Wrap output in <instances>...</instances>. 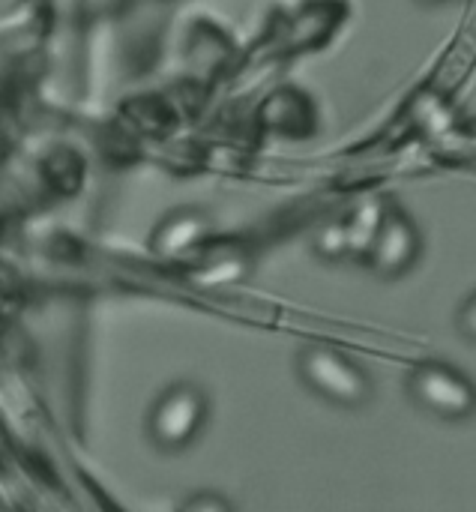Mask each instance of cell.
Segmentation results:
<instances>
[{"label": "cell", "mask_w": 476, "mask_h": 512, "mask_svg": "<svg viewBox=\"0 0 476 512\" xmlns=\"http://www.w3.org/2000/svg\"><path fill=\"white\" fill-rule=\"evenodd\" d=\"M207 420H210V396L198 384L180 381L156 396V402L147 411L144 432L159 453L177 456L201 438Z\"/></svg>", "instance_id": "obj_1"}, {"label": "cell", "mask_w": 476, "mask_h": 512, "mask_svg": "<svg viewBox=\"0 0 476 512\" xmlns=\"http://www.w3.org/2000/svg\"><path fill=\"white\" fill-rule=\"evenodd\" d=\"M297 375L318 399L348 411L366 408L375 393L366 369L333 345H306L297 357Z\"/></svg>", "instance_id": "obj_2"}, {"label": "cell", "mask_w": 476, "mask_h": 512, "mask_svg": "<svg viewBox=\"0 0 476 512\" xmlns=\"http://www.w3.org/2000/svg\"><path fill=\"white\" fill-rule=\"evenodd\" d=\"M420 252H423V234L417 222L408 213L390 207L366 255V264L384 279H399L408 270H414V264L420 261Z\"/></svg>", "instance_id": "obj_4"}, {"label": "cell", "mask_w": 476, "mask_h": 512, "mask_svg": "<svg viewBox=\"0 0 476 512\" xmlns=\"http://www.w3.org/2000/svg\"><path fill=\"white\" fill-rule=\"evenodd\" d=\"M408 396L438 420H468L476 414V384L447 363H420L408 375Z\"/></svg>", "instance_id": "obj_3"}, {"label": "cell", "mask_w": 476, "mask_h": 512, "mask_svg": "<svg viewBox=\"0 0 476 512\" xmlns=\"http://www.w3.org/2000/svg\"><path fill=\"white\" fill-rule=\"evenodd\" d=\"M417 3H423V6H444V3H453V0H417Z\"/></svg>", "instance_id": "obj_10"}, {"label": "cell", "mask_w": 476, "mask_h": 512, "mask_svg": "<svg viewBox=\"0 0 476 512\" xmlns=\"http://www.w3.org/2000/svg\"><path fill=\"white\" fill-rule=\"evenodd\" d=\"M456 327H459V333H462L468 342H476V291L465 300V306L459 309Z\"/></svg>", "instance_id": "obj_9"}, {"label": "cell", "mask_w": 476, "mask_h": 512, "mask_svg": "<svg viewBox=\"0 0 476 512\" xmlns=\"http://www.w3.org/2000/svg\"><path fill=\"white\" fill-rule=\"evenodd\" d=\"M312 249H315V255L324 258V261H345V258H351V252H348V228H345V219L321 225V228L315 231V237H312Z\"/></svg>", "instance_id": "obj_7"}, {"label": "cell", "mask_w": 476, "mask_h": 512, "mask_svg": "<svg viewBox=\"0 0 476 512\" xmlns=\"http://www.w3.org/2000/svg\"><path fill=\"white\" fill-rule=\"evenodd\" d=\"M201 237H204V222H201L198 216H177V219H171V222L162 228L156 246H159L162 255H183V252H186L189 246H195Z\"/></svg>", "instance_id": "obj_6"}, {"label": "cell", "mask_w": 476, "mask_h": 512, "mask_svg": "<svg viewBox=\"0 0 476 512\" xmlns=\"http://www.w3.org/2000/svg\"><path fill=\"white\" fill-rule=\"evenodd\" d=\"M387 210H390V207H387L384 201L369 198V201L357 204L354 213L345 216L348 252H351V258H363V261H366V255H369V249H372V243H375V237H378V231H381V222H384Z\"/></svg>", "instance_id": "obj_5"}, {"label": "cell", "mask_w": 476, "mask_h": 512, "mask_svg": "<svg viewBox=\"0 0 476 512\" xmlns=\"http://www.w3.org/2000/svg\"><path fill=\"white\" fill-rule=\"evenodd\" d=\"M180 512H234V504L219 492H195L180 504Z\"/></svg>", "instance_id": "obj_8"}]
</instances>
